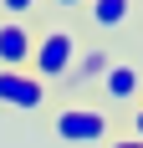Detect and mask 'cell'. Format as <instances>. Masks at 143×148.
<instances>
[{
	"mask_svg": "<svg viewBox=\"0 0 143 148\" xmlns=\"http://www.w3.org/2000/svg\"><path fill=\"white\" fill-rule=\"evenodd\" d=\"M128 138H138V143H143V102L133 107V133H128Z\"/></svg>",
	"mask_w": 143,
	"mask_h": 148,
	"instance_id": "9",
	"label": "cell"
},
{
	"mask_svg": "<svg viewBox=\"0 0 143 148\" xmlns=\"http://www.w3.org/2000/svg\"><path fill=\"white\" fill-rule=\"evenodd\" d=\"M56 10H87V0H51Z\"/></svg>",
	"mask_w": 143,
	"mask_h": 148,
	"instance_id": "10",
	"label": "cell"
},
{
	"mask_svg": "<svg viewBox=\"0 0 143 148\" xmlns=\"http://www.w3.org/2000/svg\"><path fill=\"white\" fill-rule=\"evenodd\" d=\"M97 87H102V102L107 107H138L143 102V66L138 61H113Z\"/></svg>",
	"mask_w": 143,
	"mask_h": 148,
	"instance_id": "3",
	"label": "cell"
},
{
	"mask_svg": "<svg viewBox=\"0 0 143 148\" xmlns=\"http://www.w3.org/2000/svg\"><path fill=\"white\" fill-rule=\"evenodd\" d=\"M0 107L10 112H41L46 107V82L31 72H0Z\"/></svg>",
	"mask_w": 143,
	"mask_h": 148,
	"instance_id": "4",
	"label": "cell"
},
{
	"mask_svg": "<svg viewBox=\"0 0 143 148\" xmlns=\"http://www.w3.org/2000/svg\"><path fill=\"white\" fill-rule=\"evenodd\" d=\"M41 0H0V21H26Z\"/></svg>",
	"mask_w": 143,
	"mask_h": 148,
	"instance_id": "8",
	"label": "cell"
},
{
	"mask_svg": "<svg viewBox=\"0 0 143 148\" xmlns=\"http://www.w3.org/2000/svg\"><path fill=\"white\" fill-rule=\"evenodd\" d=\"M72 66H77V31L72 26H46L36 36V51H31V77H41L51 87V82H67Z\"/></svg>",
	"mask_w": 143,
	"mask_h": 148,
	"instance_id": "1",
	"label": "cell"
},
{
	"mask_svg": "<svg viewBox=\"0 0 143 148\" xmlns=\"http://www.w3.org/2000/svg\"><path fill=\"white\" fill-rule=\"evenodd\" d=\"M87 21L92 31H123L133 21V0H87Z\"/></svg>",
	"mask_w": 143,
	"mask_h": 148,
	"instance_id": "7",
	"label": "cell"
},
{
	"mask_svg": "<svg viewBox=\"0 0 143 148\" xmlns=\"http://www.w3.org/2000/svg\"><path fill=\"white\" fill-rule=\"evenodd\" d=\"M107 148H143V143H138V138H113Z\"/></svg>",
	"mask_w": 143,
	"mask_h": 148,
	"instance_id": "11",
	"label": "cell"
},
{
	"mask_svg": "<svg viewBox=\"0 0 143 148\" xmlns=\"http://www.w3.org/2000/svg\"><path fill=\"white\" fill-rule=\"evenodd\" d=\"M36 31L26 21H0V72H31Z\"/></svg>",
	"mask_w": 143,
	"mask_h": 148,
	"instance_id": "5",
	"label": "cell"
},
{
	"mask_svg": "<svg viewBox=\"0 0 143 148\" xmlns=\"http://www.w3.org/2000/svg\"><path fill=\"white\" fill-rule=\"evenodd\" d=\"M107 66H113L107 46H87V51H77V66L67 72V82H61V87H92V82H102V77H107Z\"/></svg>",
	"mask_w": 143,
	"mask_h": 148,
	"instance_id": "6",
	"label": "cell"
},
{
	"mask_svg": "<svg viewBox=\"0 0 143 148\" xmlns=\"http://www.w3.org/2000/svg\"><path fill=\"white\" fill-rule=\"evenodd\" d=\"M107 112L102 107H87V102H67V107H56V118H51V133L61 138V143H102L107 138Z\"/></svg>",
	"mask_w": 143,
	"mask_h": 148,
	"instance_id": "2",
	"label": "cell"
}]
</instances>
